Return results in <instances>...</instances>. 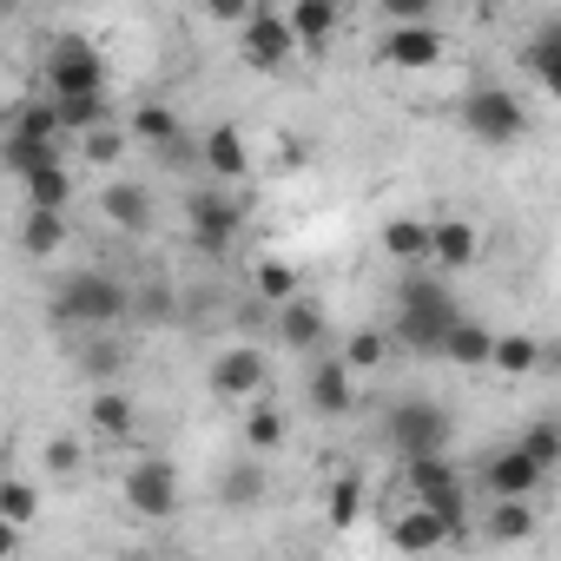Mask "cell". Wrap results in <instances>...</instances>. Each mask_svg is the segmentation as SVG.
I'll return each mask as SVG.
<instances>
[{"mask_svg": "<svg viewBox=\"0 0 561 561\" xmlns=\"http://www.w3.org/2000/svg\"><path fill=\"white\" fill-rule=\"evenodd\" d=\"M277 344L285 351H318L324 344V305L318 298H285L277 305Z\"/></svg>", "mask_w": 561, "mask_h": 561, "instance_id": "cell-19", "label": "cell"}, {"mask_svg": "<svg viewBox=\"0 0 561 561\" xmlns=\"http://www.w3.org/2000/svg\"><path fill=\"white\" fill-rule=\"evenodd\" d=\"M198 8H205L218 27H244V21L257 14V0H198Z\"/></svg>", "mask_w": 561, "mask_h": 561, "instance_id": "cell-41", "label": "cell"}, {"mask_svg": "<svg viewBox=\"0 0 561 561\" xmlns=\"http://www.w3.org/2000/svg\"><path fill=\"white\" fill-rule=\"evenodd\" d=\"M443 357H449V364H462V370H489V364H495V331H489V324H469V318H462V324L449 331Z\"/></svg>", "mask_w": 561, "mask_h": 561, "instance_id": "cell-27", "label": "cell"}, {"mask_svg": "<svg viewBox=\"0 0 561 561\" xmlns=\"http://www.w3.org/2000/svg\"><path fill=\"white\" fill-rule=\"evenodd\" d=\"M87 430L100 443H126L133 436V397L119 383H93V403H87Z\"/></svg>", "mask_w": 561, "mask_h": 561, "instance_id": "cell-20", "label": "cell"}, {"mask_svg": "<svg viewBox=\"0 0 561 561\" xmlns=\"http://www.w3.org/2000/svg\"><path fill=\"white\" fill-rule=\"evenodd\" d=\"M264 489H271L264 456H257V449H251V456H231V462H225V476H218V508H257V502H264Z\"/></svg>", "mask_w": 561, "mask_h": 561, "instance_id": "cell-17", "label": "cell"}, {"mask_svg": "<svg viewBox=\"0 0 561 561\" xmlns=\"http://www.w3.org/2000/svg\"><path fill=\"white\" fill-rule=\"evenodd\" d=\"M522 60H528V73L541 80V93L561 106V21L535 27V34H528V47H522Z\"/></svg>", "mask_w": 561, "mask_h": 561, "instance_id": "cell-22", "label": "cell"}, {"mask_svg": "<svg viewBox=\"0 0 561 561\" xmlns=\"http://www.w3.org/2000/svg\"><path fill=\"white\" fill-rule=\"evenodd\" d=\"M383 436H390V449H397V456H436V449H449L456 423H449V410H443V403H430V397H403V403H390Z\"/></svg>", "mask_w": 561, "mask_h": 561, "instance_id": "cell-5", "label": "cell"}, {"mask_svg": "<svg viewBox=\"0 0 561 561\" xmlns=\"http://www.w3.org/2000/svg\"><path fill=\"white\" fill-rule=\"evenodd\" d=\"M357 508H364V482H357V476H337V482H331V495H324V515H331L337 528H351V522H357Z\"/></svg>", "mask_w": 561, "mask_h": 561, "instance_id": "cell-37", "label": "cell"}, {"mask_svg": "<svg viewBox=\"0 0 561 561\" xmlns=\"http://www.w3.org/2000/svg\"><path fill=\"white\" fill-rule=\"evenodd\" d=\"M126 126H133V139H146V146H159V152H179V139H185V133H179V113H172V106H159V100L133 106V119H126Z\"/></svg>", "mask_w": 561, "mask_h": 561, "instance_id": "cell-28", "label": "cell"}, {"mask_svg": "<svg viewBox=\"0 0 561 561\" xmlns=\"http://www.w3.org/2000/svg\"><path fill=\"white\" fill-rule=\"evenodd\" d=\"M443 541H462V535L449 528V515H436L430 502H410V508H397V522H390V548L416 554V548H443Z\"/></svg>", "mask_w": 561, "mask_h": 561, "instance_id": "cell-15", "label": "cell"}, {"mask_svg": "<svg viewBox=\"0 0 561 561\" xmlns=\"http://www.w3.org/2000/svg\"><path fill=\"white\" fill-rule=\"evenodd\" d=\"M100 218L113 225V231H152V192L139 185V179H106V192H100Z\"/></svg>", "mask_w": 561, "mask_h": 561, "instance_id": "cell-14", "label": "cell"}, {"mask_svg": "<svg viewBox=\"0 0 561 561\" xmlns=\"http://www.w3.org/2000/svg\"><path fill=\"white\" fill-rule=\"evenodd\" d=\"M60 244H67V211L27 205V218H21V251H27V257H54Z\"/></svg>", "mask_w": 561, "mask_h": 561, "instance_id": "cell-24", "label": "cell"}, {"mask_svg": "<svg viewBox=\"0 0 561 561\" xmlns=\"http://www.w3.org/2000/svg\"><path fill=\"white\" fill-rule=\"evenodd\" d=\"M377 60L397 67V73H430V67H443V34L430 21H390Z\"/></svg>", "mask_w": 561, "mask_h": 561, "instance_id": "cell-10", "label": "cell"}, {"mask_svg": "<svg viewBox=\"0 0 561 561\" xmlns=\"http://www.w3.org/2000/svg\"><path fill=\"white\" fill-rule=\"evenodd\" d=\"M41 87L54 100H80V93H113V73H106V54L87 34H60L41 60Z\"/></svg>", "mask_w": 561, "mask_h": 561, "instance_id": "cell-3", "label": "cell"}, {"mask_svg": "<svg viewBox=\"0 0 561 561\" xmlns=\"http://www.w3.org/2000/svg\"><path fill=\"white\" fill-rule=\"evenodd\" d=\"M305 397H311V410H318V416H351V410H357V370L344 364V351L311 364Z\"/></svg>", "mask_w": 561, "mask_h": 561, "instance_id": "cell-12", "label": "cell"}, {"mask_svg": "<svg viewBox=\"0 0 561 561\" xmlns=\"http://www.w3.org/2000/svg\"><path fill=\"white\" fill-rule=\"evenodd\" d=\"M244 449H257V456L285 449V410H277L271 397H251L244 403Z\"/></svg>", "mask_w": 561, "mask_h": 561, "instance_id": "cell-25", "label": "cell"}, {"mask_svg": "<svg viewBox=\"0 0 561 561\" xmlns=\"http://www.w3.org/2000/svg\"><path fill=\"white\" fill-rule=\"evenodd\" d=\"M548 357H541V344L528 337V331H508V337H495V364L489 370H502V377H528V370H541Z\"/></svg>", "mask_w": 561, "mask_h": 561, "instance_id": "cell-32", "label": "cell"}, {"mask_svg": "<svg viewBox=\"0 0 561 561\" xmlns=\"http://www.w3.org/2000/svg\"><path fill=\"white\" fill-rule=\"evenodd\" d=\"M238 54H244V67L277 73V67H291V54H305V47L291 34V14H277V8H264V0H257V14L238 27Z\"/></svg>", "mask_w": 561, "mask_h": 561, "instance_id": "cell-8", "label": "cell"}, {"mask_svg": "<svg viewBox=\"0 0 561 561\" xmlns=\"http://www.w3.org/2000/svg\"><path fill=\"white\" fill-rule=\"evenodd\" d=\"M541 462L522 449V443H508V449H489V462H482V489H489V502H502V495H535L541 489Z\"/></svg>", "mask_w": 561, "mask_h": 561, "instance_id": "cell-13", "label": "cell"}, {"mask_svg": "<svg viewBox=\"0 0 561 561\" xmlns=\"http://www.w3.org/2000/svg\"><path fill=\"white\" fill-rule=\"evenodd\" d=\"M476 8H482V14H502V8H508V0H476Z\"/></svg>", "mask_w": 561, "mask_h": 561, "instance_id": "cell-44", "label": "cell"}, {"mask_svg": "<svg viewBox=\"0 0 561 561\" xmlns=\"http://www.w3.org/2000/svg\"><path fill=\"white\" fill-rule=\"evenodd\" d=\"M41 462H47V476H80V462H87V449L73 443V436H47V449H41Z\"/></svg>", "mask_w": 561, "mask_h": 561, "instance_id": "cell-40", "label": "cell"}, {"mask_svg": "<svg viewBox=\"0 0 561 561\" xmlns=\"http://www.w3.org/2000/svg\"><path fill=\"white\" fill-rule=\"evenodd\" d=\"M126 146H133V126H113V119H106V126H93V133L80 139V159L106 172V165H119V159H126Z\"/></svg>", "mask_w": 561, "mask_h": 561, "instance_id": "cell-33", "label": "cell"}, {"mask_svg": "<svg viewBox=\"0 0 561 561\" xmlns=\"http://www.w3.org/2000/svg\"><path fill=\"white\" fill-rule=\"evenodd\" d=\"M482 535H489V541H528V535H535V508H528V495H502V502L489 508Z\"/></svg>", "mask_w": 561, "mask_h": 561, "instance_id": "cell-29", "label": "cell"}, {"mask_svg": "<svg viewBox=\"0 0 561 561\" xmlns=\"http://www.w3.org/2000/svg\"><path fill=\"white\" fill-rule=\"evenodd\" d=\"M80 370H87V383H113V377L126 370V351H119V344L100 331L93 344H80Z\"/></svg>", "mask_w": 561, "mask_h": 561, "instance_id": "cell-35", "label": "cell"}, {"mask_svg": "<svg viewBox=\"0 0 561 561\" xmlns=\"http://www.w3.org/2000/svg\"><path fill=\"white\" fill-rule=\"evenodd\" d=\"M456 324H462V311H456V298L443 285H430V277H403V285H397V344L403 351L443 357Z\"/></svg>", "mask_w": 561, "mask_h": 561, "instance_id": "cell-1", "label": "cell"}, {"mask_svg": "<svg viewBox=\"0 0 561 561\" xmlns=\"http://www.w3.org/2000/svg\"><path fill=\"white\" fill-rule=\"evenodd\" d=\"M21 185H27V205H54V211H67V198H73V165H67V159H54V165L27 172Z\"/></svg>", "mask_w": 561, "mask_h": 561, "instance_id": "cell-30", "label": "cell"}, {"mask_svg": "<svg viewBox=\"0 0 561 561\" xmlns=\"http://www.w3.org/2000/svg\"><path fill=\"white\" fill-rule=\"evenodd\" d=\"M205 383H211V397H225V403H251V397H264V390H271L264 351H251V344L218 351V357H211V370H205Z\"/></svg>", "mask_w": 561, "mask_h": 561, "instance_id": "cell-9", "label": "cell"}, {"mask_svg": "<svg viewBox=\"0 0 561 561\" xmlns=\"http://www.w3.org/2000/svg\"><path fill=\"white\" fill-rule=\"evenodd\" d=\"M34 515H41V489L27 476H8V482H0V522H8V535H21Z\"/></svg>", "mask_w": 561, "mask_h": 561, "instance_id": "cell-31", "label": "cell"}, {"mask_svg": "<svg viewBox=\"0 0 561 561\" xmlns=\"http://www.w3.org/2000/svg\"><path fill=\"white\" fill-rule=\"evenodd\" d=\"M54 159H60V139H21V133H8V172H14V179L41 172V165H54Z\"/></svg>", "mask_w": 561, "mask_h": 561, "instance_id": "cell-34", "label": "cell"}, {"mask_svg": "<svg viewBox=\"0 0 561 561\" xmlns=\"http://www.w3.org/2000/svg\"><path fill=\"white\" fill-rule=\"evenodd\" d=\"M251 285H257V298H271V305H285V298H298V271H291L285 257H264V264H257V277H251Z\"/></svg>", "mask_w": 561, "mask_h": 561, "instance_id": "cell-36", "label": "cell"}, {"mask_svg": "<svg viewBox=\"0 0 561 561\" xmlns=\"http://www.w3.org/2000/svg\"><path fill=\"white\" fill-rule=\"evenodd\" d=\"M198 159H205V172H211L218 185L251 179V146H244V133H238V126H211V133H205V146H198Z\"/></svg>", "mask_w": 561, "mask_h": 561, "instance_id": "cell-16", "label": "cell"}, {"mask_svg": "<svg viewBox=\"0 0 561 561\" xmlns=\"http://www.w3.org/2000/svg\"><path fill=\"white\" fill-rule=\"evenodd\" d=\"M383 251H390L397 264H430L436 225H430V218H390V225H383Z\"/></svg>", "mask_w": 561, "mask_h": 561, "instance_id": "cell-23", "label": "cell"}, {"mask_svg": "<svg viewBox=\"0 0 561 561\" xmlns=\"http://www.w3.org/2000/svg\"><path fill=\"white\" fill-rule=\"evenodd\" d=\"M383 14H390V21H430L436 0H383Z\"/></svg>", "mask_w": 561, "mask_h": 561, "instance_id": "cell-43", "label": "cell"}, {"mask_svg": "<svg viewBox=\"0 0 561 561\" xmlns=\"http://www.w3.org/2000/svg\"><path fill=\"white\" fill-rule=\"evenodd\" d=\"M119 495H126V508H133L139 522L179 515V469H172V456H139V462L126 469Z\"/></svg>", "mask_w": 561, "mask_h": 561, "instance_id": "cell-7", "label": "cell"}, {"mask_svg": "<svg viewBox=\"0 0 561 561\" xmlns=\"http://www.w3.org/2000/svg\"><path fill=\"white\" fill-rule=\"evenodd\" d=\"M285 14H291V34H298L305 54H331V41L344 27V8H331V0H291Z\"/></svg>", "mask_w": 561, "mask_h": 561, "instance_id": "cell-18", "label": "cell"}, {"mask_svg": "<svg viewBox=\"0 0 561 561\" xmlns=\"http://www.w3.org/2000/svg\"><path fill=\"white\" fill-rule=\"evenodd\" d=\"M54 318L60 324H87V331H113L119 318H133V291L113 271H73L54 291Z\"/></svg>", "mask_w": 561, "mask_h": 561, "instance_id": "cell-2", "label": "cell"}, {"mask_svg": "<svg viewBox=\"0 0 561 561\" xmlns=\"http://www.w3.org/2000/svg\"><path fill=\"white\" fill-rule=\"evenodd\" d=\"M462 126H469V139H482V146H515V139L528 133V113H522V100H515L508 87L476 80V87L462 93Z\"/></svg>", "mask_w": 561, "mask_h": 561, "instance_id": "cell-4", "label": "cell"}, {"mask_svg": "<svg viewBox=\"0 0 561 561\" xmlns=\"http://www.w3.org/2000/svg\"><path fill=\"white\" fill-rule=\"evenodd\" d=\"M54 100V93H47ZM54 113H60V133L67 139H87L93 126H106L113 119V93H80V100H54Z\"/></svg>", "mask_w": 561, "mask_h": 561, "instance_id": "cell-26", "label": "cell"}, {"mask_svg": "<svg viewBox=\"0 0 561 561\" xmlns=\"http://www.w3.org/2000/svg\"><path fill=\"white\" fill-rule=\"evenodd\" d=\"M383 357H390V351H383V331H351V337H344V364H351L357 377L377 370Z\"/></svg>", "mask_w": 561, "mask_h": 561, "instance_id": "cell-38", "label": "cell"}, {"mask_svg": "<svg viewBox=\"0 0 561 561\" xmlns=\"http://www.w3.org/2000/svg\"><path fill=\"white\" fill-rule=\"evenodd\" d=\"M482 257V231L469 225V218H436V251H430V264H443V271H469Z\"/></svg>", "mask_w": 561, "mask_h": 561, "instance_id": "cell-21", "label": "cell"}, {"mask_svg": "<svg viewBox=\"0 0 561 561\" xmlns=\"http://www.w3.org/2000/svg\"><path fill=\"white\" fill-rule=\"evenodd\" d=\"M133 311H146V318H172V291H165V285H152V291H133Z\"/></svg>", "mask_w": 561, "mask_h": 561, "instance_id": "cell-42", "label": "cell"}, {"mask_svg": "<svg viewBox=\"0 0 561 561\" xmlns=\"http://www.w3.org/2000/svg\"><path fill=\"white\" fill-rule=\"evenodd\" d=\"M403 482H410V502H430L436 515H449V528L462 535V515H469V482L462 469L436 449V456H403Z\"/></svg>", "mask_w": 561, "mask_h": 561, "instance_id": "cell-6", "label": "cell"}, {"mask_svg": "<svg viewBox=\"0 0 561 561\" xmlns=\"http://www.w3.org/2000/svg\"><path fill=\"white\" fill-rule=\"evenodd\" d=\"M238 225H244L238 198H225V192H192V244H198L205 257H225V251L238 244Z\"/></svg>", "mask_w": 561, "mask_h": 561, "instance_id": "cell-11", "label": "cell"}, {"mask_svg": "<svg viewBox=\"0 0 561 561\" xmlns=\"http://www.w3.org/2000/svg\"><path fill=\"white\" fill-rule=\"evenodd\" d=\"M331 8H351V0H331Z\"/></svg>", "mask_w": 561, "mask_h": 561, "instance_id": "cell-45", "label": "cell"}, {"mask_svg": "<svg viewBox=\"0 0 561 561\" xmlns=\"http://www.w3.org/2000/svg\"><path fill=\"white\" fill-rule=\"evenodd\" d=\"M515 443H522L541 469H561V423H535V430H522Z\"/></svg>", "mask_w": 561, "mask_h": 561, "instance_id": "cell-39", "label": "cell"}]
</instances>
